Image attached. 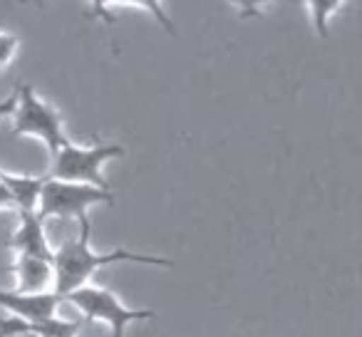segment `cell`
<instances>
[{
    "label": "cell",
    "instance_id": "6da1fadb",
    "mask_svg": "<svg viewBox=\"0 0 362 337\" xmlns=\"http://www.w3.org/2000/svg\"><path fill=\"white\" fill-rule=\"evenodd\" d=\"M80 231L75 238L62 243L57 251H52V268H55V288L57 295L65 297L67 292L87 285L92 276L100 268L117 266V263H139V266H159V268H174V261L159 256H146V253H134L127 248H112L105 253H95L90 246V221L87 216L77 218Z\"/></svg>",
    "mask_w": 362,
    "mask_h": 337
},
{
    "label": "cell",
    "instance_id": "7a4b0ae2",
    "mask_svg": "<svg viewBox=\"0 0 362 337\" xmlns=\"http://www.w3.org/2000/svg\"><path fill=\"white\" fill-rule=\"evenodd\" d=\"M124 156L122 144H92V146H77L70 139L52 154V166L47 179L65 184H85L102 191H110V182L102 174V166L110 159Z\"/></svg>",
    "mask_w": 362,
    "mask_h": 337
},
{
    "label": "cell",
    "instance_id": "3957f363",
    "mask_svg": "<svg viewBox=\"0 0 362 337\" xmlns=\"http://www.w3.org/2000/svg\"><path fill=\"white\" fill-rule=\"evenodd\" d=\"M13 131L16 136H35L45 141L50 154H55L67 141L62 131V117L52 105L42 102L30 85L16 90V112H13Z\"/></svg>",
    "mask_w": 362,
    "mask_h": 337
},
{
    "label": "cell",
    "instance_id": "277c9868",
    "mask_svg": "<svg viewBox=\"0 0 362 337\" xmlns=\"http://www.w3.org/2000/svg\"><path fill=\"white\" fill-rule=\"evenodd\" d=\"M62 300L67 305L77 307L85 317L90 320H100L107 322L112 330V337H124L127 325L139 320H151L154 312L151 310H134V307H127L119 302V297L110 290H102V288L95 285H82L77 290L67 292Z\"/></svg>",
    "mask_w": 362,
    "mask_h": 337
},
{
    "label": "cell",
    "instance_id": "5b68a950",
    "mask_svg": "<svg viewBox=\"0 0 362 337\" xmlns=\"http://www.w3.org/2000/svg\"><path fill=\"white\" fill-rule=\"evenodd\" d=\"M115 196L112 191H102L85 184H65L55 179H45L37 201V216L45 221L50 216H85L87 208L100 206V203H112Z\"/></svg>",
    "mask_w": 362,
    "mask_h": 337
},
{
    "label": "cell",
    "instance_id": "8992f818",
    "mask_svg": "<svg viewBox=\"0 0 362 337\" xmlns=\"http://www.w3.org/2000/svg\"><path fill=\"white\" fill-rule=\"evenodd\" d=\"M62 295L55 290L47 292H18V290H0V307L11 312L16 320L37 322L57 317V310L62 305Z\"/></svg>",
    "mask_w": 362,
    "mask_h": 337
},
{
    "label": "cell",
    "instance_id": "52a82bcc",
    "mask_svg": "<svg viewBox=\"0 0 362 337\" xmlns=\"http://www.w3.org/2000/svg\"><path fill=\"white\" fill-rule=\"evenodd\" d=\"M21 213V223L13 231V236L8 238V248L16 251L18 256H35L52 261V248L47 243L45 226H42V218L37 213L18 211Z\"/></svg>",
    "mask_w": 362,
    "mask_h": 337
},
{
    "label": "cell",
    "instance_id": "ba28073f",
    "mask_svg": "<svg viewBox=\"0 0 362 337\" xmlns=\"http://www.w3.org/2000/svg\"><path fill=\"white\" fill-rule=\"evenodd\" d=\"M80 322L50 317V320L23 322L16 317L0 320V337H77L80 335Z\"/></svg>",
    "mask_w": 362,
    "mask_h": 337
},
{
    "label": "cell",
    "instance_id": "9c48e42d",
    "mask_svg": "<svg viewBox=\"0 0 362 337\" xmlns=\"http://www.w3.org/2000/svg\"><path fill=\"white\" fill-rule=\"evenodd\" d=\"M16 278H18V292H47L55 288V268L52 261L35 256H18L16 266Z\"/></svg>",
    "mask_w": 362,
    "mask_h": 337
},
{
    "label": "cell",
    "instance_id": "30bf717a",
    "mask_svg": "<svg viewBox=\"0 0 362 337\" xmlns=\"http://www.w3.org/2000/svg\"><path fill=\"white\" fill-rule=\"evenodd\" d=\"M47 177H18V174L0 172V182L8 189V194L16 201V211L37 213V201H40L42 184Z\"/></svg>",
    "mask_w": 362,
    "mask_h": 337
},
{
    "label": "cell",
    "instance_id": "8fae6325",
    "mask_svg": "<svg viewBox=\"0 0 362 337\" xmlns=\"http://www.w3.org/2000/svg\"><path fill=\"white\" fill-rule=\"evenodd\" d=\"M340 0H310L308 3V11H310V20L317 37H327V18L335 11H340Z\"/></svg>",
    "mask_w": 362,
    "mask_h": 337
},
{
    "label": "cell",
    "instance_id": "7c38bea8",
    "mask_svg": "<svg viewBox=\"0 0 362 337\" xmlns=\"http://www.w3.org/2000/svg\"><path fill=\"white\" fill-rule=\"evenodd\" d=\"M18 50V37L11 32H0V67H6Z\"/></svg>",
    "mask_w": 362,
    "mask_h": 337
},
{
    "label": "cell",
    "instance_id": "4fadbf2b",
    "mask_svg": "<svg viewBox=\"0 0 362 337\" xmlns=\"http://www.w3.org/2000/svg\"><path fill=\"white\" fill-rule=\"evenodd\" d=\"M0 211H16V201L8 194V189L3 187V182H0Z\"/></svg>",
    "mask_w": 362,
    "mask_h": 337
},
{
    "label": "cell",
    "instance_id": "5bb4252c",
    "mask_svg": "<svg viewBox=\"0 0 362 337\" xmlns=\"http://www.w3.org/2000/svg\"><path fill=\"white\" fill-rule=\"evenodd\" d=\"M13 112H16V95H11L6 102H0V119H3V117H11Z\"/></svg>",
    "mask_w": 362,
    "mask_h": 337
}]
</instances>
